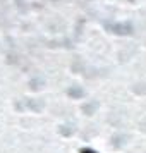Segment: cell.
I'll return each mask as SVG.
<instances>
[{
	"mask_svg": "<svg viewBox=\"0 0 146 153\" xmlns=\"http://www.w3.org/2000/svg\"><path fill=\"white\" fill-rule=\"evenodd\" d=\"M81 153H96V152H93V150H83Z\"/></svg>",
	"mask_w": 146,
	"mask_h": 153,
	"instance_id": "1",
	"label": "cell"
}]
</instances>
